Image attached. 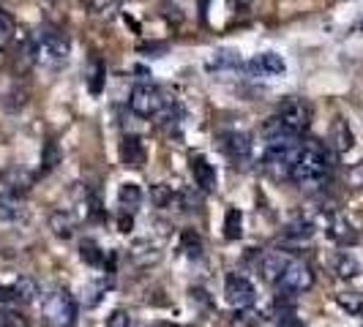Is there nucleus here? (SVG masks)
I'll list each match as a JSON object with an SVG mask.
<instances>
[{
  "instance_id": "f257e3e1",
  "label": "nucleus",
  "mask_w": 363,
  "mask_h": 327,
  "mask_svg": "<svg viewBox=\"0 0 363 327\" xmlns=\"http://www.w3.org/2000/svg\"><path fill=\"white\" fill-rule=\"evenodd\" d=\"M333 175V156L323 142L309 139L301 145V153L295 159L290 180L303 191H320Z\"/></svg>"
},
{
  "instance_id": "f03ea898",
  "label": "nucleus",
  "mask_w": 363,
  "mask_h": 327,
  "mask_svg": "<svg viewBox=\"0 0 363 327\" xmlns=\"http://www.w3.org/2000/svg\"><path fill=\"white\" fill-rule=\"evenodd\" d=\"M265 153H262V169L271 175L273 180H290L295 159L301 153V137L292 134H273L265 137Z\"/></svg>"
},
{
  "instance_id": "7ed1b4c3",
  "label": "nucleus",
  "mask_w": 363,
  "mask_h": 327,
  "mask_svg": "<svg viewBox=\"0 0 363 327\" xmlns=\"http://www.w3.org/2000/svg\"><path fill=\"white\" fill-rule=\"evenodd\" d=\"M311 126V104L303 98H287L281 101L276 115L265 123V137L273 134H292V137H301L306 128Z\"/></svg>"
},
{
  "instance_id": "20e7f679",
  "label": "nucleus",
  "mask_w": 363,
  "mask_h": 327,
  "mask_svg": "<svg viewBox=\"0 0 363 327\" xmlns=\"http://www.w3.org/2000/svg\"><path fill=\"white\" fill-rule=\"evenodd\" d=\"M30 47H33V60L41 63V66H60L72 52L69 36L63 30L52 28V25L38 28L33 38H30Z\"/></svg>"
},
{
  "instance_id": "39448f33",
  "label": "nucleus",
  "mask_w": 363,
  "mask_h": 327,
  "mask_svg": "<svg viewBox=\"0 0 363 327\" xmlns=\"http://www.w3.org/2000/svg\"><path fill=\"white\" fill-rule=\"evenodd\" d=\"M41 314L50 327H77V300L69 289L55 287L41 300Z\"/></svg>"
},
{
  "instance_id": "423d86ee",
  "label": "nucleus",
  "mask_w": 363,
  "mask_h": 327,
  "mask_svg": "<svg viewBox=\"0 0 363 327\" xmlns=\"http://www.w3.org/2000/svg\"><path fill=\"white\" fill-rule=\"evenodd\" d=\"M314 287V270H311L309 262L303 259H292L290 268L284 270V275L276 281V289L279 297H295V294H303Z\"/></svg>"
},
{
  "instance_id": "0eeeda50",
  "label": "nucleus",
  "mask_w": 363,
  "mask_h": 327,
  "mask_svg": "<svg viewBox=\"0 0 363 327\" xmlns=\"http://www.w3.org/2000/svg\"><path fill=\"white\" fill-rule=\"evenodd\" d=\"M164 107H167L164 93L159 91L156 85H150V82L134 85V91L128 96V109H131L137 117H156Z\"/></svg>"
},
{
  "instance_id": "6e6552de",
  "label": "nucleus",
  "mask_w": 363,
  "mask_h": 327,
  "mask_svg": "<svg viewBox=\"0 0 363 327\" xmlns=\"http://www.w3.org/2000/svg\"><path fill=\"white\" fill-rule=\"evenodd\" d=\"M224 300H227L233 309L255 306V300H257L255 284H252L243 272H227V278H224Z\"/></svg>"
},
{
  "instance_id": "1a4fd4ad",
  "label": "nucleus",
  "mask_w": 363,
  "mask_h": 327,
  "mask_svg": "<svg viewBox=\"0 0 363 327\" xmlns=\"http://www.w3.org/2000/svg\"><path fill=\"white\" fill-rule=\"evenodd\" d=\"M218 147L235 166H246L252 161V137L246 131H224V134H218Z\"/></svg>"
},
{
  "instance_id": "9d476101",
  "label": "nucleus",
  "mask_w": 363,
  "mask_h": 327,
  "mask_svg": "<svg viewBox=\"0 0 363 327\" xmlns=\"http://www.w3.org/2000/svg\"><path fill=\"white\" fill-rule=\"evenodd\" d=\"M246 74L249 76H259V79H271V76H281V74L287 71V63H284V57L276 52H262V54H255L246 66Z\"/></svg>"
},
{
  "instance_id": "9b49d317",
  "label": "nucleus",
  "mask_w": 363,
  "mask_h": 327,
  "mask_svg": "<svg viewBox=\"0 0 363 327\" xmlns=\"http://www.w3.org/2000/svg\"><path fill=\"white\" fill-rule=\"evenodd\" d=\"M292 256L287 251H281V248H273V251H265V254L259 256V262H257V270L262 275V281H268V284H276L284 270L290 268Z\"/></svg>"
},
{
  "instance_id": "f8f14e48",
  "label": "nucleus",
  "mask_w": 363,
  "mask_h": 327,
  "mask_svg": "<svg viewBox=\"0 0 363 327\" xmlns=\"http://www.w3.org/2000/svg\"><path fill=\"white\" fill-rule=\"evenodd\" d=\"M28 218V205L25 197L11 191L6 183H0V221H9V224H19Z\"/></svg>"
},
{
  "instance_id": "ddd939ff",
  "label": "nucleus",
  "mask_w": 363,
  "mask_h": 327,
  "mask_svg": "<svg viewBox=\"0 0 363 327\" xmlns=\"http://www.w3.org/2000/svg\"><path fill=\"white\" fill-rule=\"evenodd\" d=\"M189 169H191L194 185L200 188L202 194H213V191H216L218 172H216V166L208 161L205 156H191V161H189Z\"/></svg>"
},
{
  "instance_id": "4468645a",
  "label": "nucleus",
  "mask_w": 363,
  "mask_h": 327,
  "mask_svg": "<svg viewBox=\"0 0 363 327\" xmlns=\"http://www.w3.org/2000/svg\"><path fill=\"white\" fill-rule=\"evenodd\" d=\"M325 229H328V237H330L333 243H339V246H352V243H358L355 226H352L342 213H330L325 221Z\"/></svg>"
},
{
  "instance_id": "2eb2a0df",
  "label": "nucleus",
  "mask_w": 363,
  "mask_h": 327,
  "mask_svg": "<svg viewBox=\"0 0 363 327\" xmlns=\"http://www.w3.org/2000/svg\"><path fill=\"white\" fill-rule=\"evenodd\" d=\"M145 159H147V153H145L143 139L134 137V134H126V137L121 139V161L126 164V166H131V169H143Z\"/></svg>"
},
{
  "instance_id": "dca6fc26",
  "label": "nucleus",
  "mask_w": 363,
  "mask_h": 327,
  "mask_svg": "<svg viewBox=\"0 0 363 327\" xmlns=\"http://www.w3.org/2000/svg\"><path fill=\"white\" fill-rule=\"evenodd\" d=\"M128 259H131L137 268H150V265H159V262H162V251H159V246L150 243V240H137V243H131V248H128Z\"/></svg>"
},
{
  "instance_id": "f3484780",
  "label": "nucleus",
  "mask_w": 363,
  "mask_h": 327,
  "mask_svg": "<svg viewBox=\"0 0 363 327\" xmlns=\"http://www.w3.org/2000/svg\"><path fill=\"white\" fill-rule=\"evenodd\" d=\"M352 145H355V134H352L350 123L345 117H336L333 126H330V147H333V153L345 156V153L352 150Z\"/></svg>"
},
{
  "instance_id": "a211bd4d",
  "label": "nucleus",
  "mask_w": 363,
  "mask_h": 327,
  "mask_svg": "<svg viewBox=\"0 0 363 327\" xmlns=\"http://www.w3.org/2000/svg\"><path fill=\"white\" fill-rule=\"evenodd\" d=\"M140 205H143V188L137 183H123L118 188V207L123 213H137Z\"/></svg>"
},
{
  "instance_id": "6ab92c4d",
  "label": "nucleus",
  "mask_w": 363,
  "mask_h": 327,
  "mask_svg": "<svg viewBox=\"0 0 363 327\" xmlns=\"http://www.w3.org/2000/svg\"><path fill=\"white\" fill-rule=\"evenodd\" d=\"M150 202L156 205V207H178L181 205V191H175L169 183H156L153 188H150Z\"/></svg>"
},
{
  "instance_id": "aec40b11",
  "label": "nucleus",
  "mask_w": 363,
  "mask_h": 327,
  "mask_svg": "<svg viewBox=\"0 0 363 327\" xmlns=\"http://www.w3.org/2000/svg\"><path fill=\"white\" fill-rule=\"evenodd\" d=\"M50 229L60 240H72L74 229H77V221H74V216L69 210H55L52 216H50Z\"/></svg>"
},
{
  "instance_id": "412c9836",
  "label": "nucleus",
  "mask_w": 363,
  "mask_h": 327,
  "mask_svg": "<svg viewBox=\"0 0 363 327\" xmlns=\"http://www.w3.org/2000/svg\"><path fill=\"white\" fill-rule=\"evenodd\" d=\"M11 292H14V297H17L19 306H28V303H33L38 294V284L36 278H30V275H19L17 281L11 284Z\"/></svg>"
},
{
  "instance_id": "4be33fe9",
  "label": "nucleus",
  "mask_w": 363,
  "mask_h": 327,
  "mask_svg": "<svg viewBox=\"0 0 363 327\" xmlns=\"http://www.w3.org/2000/svg\"><path fill=\"white\" fill-rule=\"evenodd\" d=\"M311 235H314V221L303 216L290 221L287 229H284V237L292 240V243H306V240H311Z\"/></svg>"
},
{
  "instance_id": "5701e85b",
  "label": "nucleus",
  "mask_w": 363,
  "mask_h": 327,
  "mask_svg": "<svg viewBox=\"0 0 363 327\" xmlns=\"http://www.w3.org/2000/svg\"><path fill=\"white\" fill-rule=\"evenodd\" d=\"M333 272L342 278V281H352L361 275V262L352 254H339L333 259Z\"/></svg>"
},
{
  "instance_id": "b1692460",
  "label": "nucleus",
  "mask_w": 363,
  "mask_h": 327,
  "mask_svg": "<svg viewBox=\"0 0 363 327\" xmlns=\"http://www.w3.org/2000/svg\"><path fill=\"white\" fill-rule=\"evenodd\" d=\"M0 183H6L11 191H17V194H28V188H30V175L28 172H22V169H6L3 175H0Z\"/></svg>"
},
{
  "instance_id": "393cba45",
  "label": "nucleus",
  "mask_w": 363,
  "mask_h": 327,
  "mask_svg": "<svg viewBox=\"0 0 363 327\" xmlns=\"http://www.w3.org/2000/svg\"><path fill=\"white\" fill-rule=\"evenodd\" d=\"M79 256H82V262L91 265V268H101V265H104V251H101V246H99L93 237H85V240L79 243Z\"/></svg>"
},
{
  "instance_id": "a878e982",
  "label": "nucleus",
  "mask_w": 363,
  "mask_h": 327,
  "mask_svg": "<svg viewBox=\"0 0 363 327\" xmlns=\"http://www.w3.org/2000/svg\"><path fill=\"white\" fill-rule=\"evenodd\" d=\"M339 309L347 311L350 316H363V294L361 292H339L336 294Z\"/></svg>"
},
{
  "instance_id": "bb28decb",
  "label": "nucleus",
  "mask_w": 363,
  "mask_h": 327,
  "mask_svg": "<svg viewBox=\"0 0 363 327\" xmlns=\"http://www.w3.org/2000/svg\"><path fill=\"white\" fill-rule=\"evenodd\" d=\"M262 319V314L255 306H246V309H235L230 316V327H257Z\"/></svg>"
},
{
  "instance_id": "cd10ccee",
  "label": "nucleus",
  "mask_w": 363,
  "mask_h": 327,
  "mask_svg": "<svg viewBox=\"0 0 363 327\" xmlns=\"http://www.w3.org/2000/svg\"><path fill=\"white\" fill-rule=\"evenodd\" d=\"M243 235V213L238 207H230L224 216V237L227 240H238Z\"/></svg>"
},
{
  "instance_id": "c85d7f7f",
  "label": "nucleus",
  "mask_w": 363,
  "mask_h": 327,
  "mask_svg": "<svg viewBox=\"0 0 363 327\" xmlns=\"http://www.w3.org/2000/svg\"><path fill=\"white\" fill-rule=\"evenodd\" d=\"M181 251L189 259H200L202 256V237L194 229H183L181 235Z\"/></svg>"
},
{
  "instance_id": "c756f323",
  "label": "nucleus",
  "mask_w": 363,
  "mask_h": 327,
  "mask_svg": "<svg viewBox=\"0 0 363 327\" xmlns=\"http://www.w3.org/2000/svg\"><path fill=\"white\" fill-rule=\"evenodd\" d=\"M17 36V22L9 11L0 8V47H9Z\"/></svg>"
},
{
  "instance_id": "7c9ffc66",
  "label": "nucleus",
  "mask_w": 363,
  "mask_h": 327,
  "mask_svg": "<svg viewBox=\"0 0 363 327\" xmlns=\"http://www.w3.org/2000/svg\"><path fill=\"white\" fill-rule=\"evenodd\" d=\"M0 327H30V319L19 309H9L0 314Z\"/></svg>"
},
{
  "instance_id": "2f4dec72",
  "label": "nucleus",
  "mask_w": 363,
  "mask_h": 327,
  "mask_svg": "<svg viewBox=\"0 0 363 327\" xmlns=\"http://www.w3.org/2000/svg\"><path fill=\"white\" fill-rule=\"evenodd\" d=\"M238 66H240V60H238V54L230 52V50L216 52L213 63H211V69H216V71H224V69H238Z\"/></svg>"
},
{
  "instance_id": "473e14b6",
  "label": "nucleus",
  "mask_w": 363,
  "mask_h": 327,
  "mask_svg": "<svg viewBox=\"0 0 363 327\" xmlns=\"http://www.w3.org/2000/svg\"><path fill=\"white\" fill-rule=\"evenodd\" d=\"M107 327H134V316L126 309H115L109 314Z\"/></svg>"
},
{
  "instance_id": "72a5a7b5",
  "label": "nucleus",
  "mask_w": 363,
  "mask_h": 327,
  "mask_svg": "<svg viewBox=\"0 0 363 327\" xmlns=\"http://www.w3.org/2000/svg\"><path fill=\"white\" fill-rule=\"evenodd\" d=\"M101 82H104V66L101 60H93V71H91V93H101Z\"/></svg>"
},
{
  "instance_id": "f704fd0d",
  "label": "nucleus",
  "mask_w": 363,
  "mask_h": 327,
  "mask_svg": "<svg viewBox=\"0 0 363 327\" xmlns=\"http://www.w3.org/2000/svg\"><path fill=\"white\" fill-rule=\"evenodd\" d=\"M9 309H19L17 297H14V292H11V287H0V314Z\"/></svg>"
},
{
  "instance_id": "c9c22d12",
  "label": "nucleus",
  "mask_w": 363,
  "mask_h": 327,
  "mask_svg": "<svg viewBox=\"0 0 363 327\" xmlns=\"http://www.w3.org/2000/svg\"><path fill=\"white\" fill-rule=\"evenodd\" d=\"M93 11L101 14V17H109L115 8H118V0H91Z\"/></svg>"
},
{
  "instance_id": "e433bc0d",
  "label": "nucleus",
  "mask_w": 363,
  "mask_h": 327,
  "mask_svg": "<svg viewBox=\"0 0 363 327\" xmlns=\"http://www.w3.org/2000/svg\"><path fill=\"white\" fill-rule=\"evenodd\" d=\"M101 292H104V284H91V287H85V306H96L99 300H101Z\"/></svg>"
},
{
  "instance_id": "4c0bfd02",
  "label": "nucleus",
  "mask_w": 363,
  "mask_h": 327,
  "mask_svg": "<svg viewBox=\"0 0 363 327\" xmlns=\"http://www.w3.org/2000/svg\"><path fill=\"white\" fill-rule=\"evenodd\" d=\"M347 180H350V185H352V188H363V161L355 164V166L347 172Z\"/></svg>"
},
{
  "instance_id": "58836bf2",
  "label": "nucleus",
  "mask_w": 363,
  "mask_h": 327,
  "mask_svg": "<svg viewBox=\"0 0 363 327\" xmlns=\"http://www.w3.org/2000/svg\"><path fill=\"white\" fill-rule=\"evenodd\" d=\"M131 226H134V213H123V210H121V216H118V229H121L123 235H128Z\"/></svg>"
},
{
  "instance_id": "ea45409f",
  "label": "nucleus",
  "mask_w": 363,
  "mask_h": 327,
  "mask_svg": "<svg viewBox=\"0 0 363 327\" xmlns=\"http://www.w3.org/2000/svg\"><path fill=\"white\" fill-rule=\"evenodd\" d=\"M276 327H303V322H301V319H298V316H295L292 311H284V314H281V319H279V325H276Z\"/></svg>"
},
{
  "instance_id": "a19ab883",
  "label": "nucleus",
  "mask_w": 363,
  "mask_h": 327,
  "mask_svg": "<svg viewBox=\"0 0 363 327\" xmlns=\"http://www.w3.org/2000/svg\"><path fill=\"white\" fill-rule=\"evenodd\" d=\"M55 161H57V145L50 142V145H47V156H44V172H50L55 166Z\"/></svg>"
},
{
  "instance_id": "79ce46f5",
  "label": "nucleus",
  "mask_w": 363,
  "mask_h": 327,
  "mask_svg": "<svg viewBox=\"0 0 363 327\" xmlns=\"http://www.w3.org/2000/svg\"><path fill=\"white\" fill-rule=\"evenodd\" d=\"M153 327H178V325H172V322H156Z\"/></svg>"
}]
</instances>
